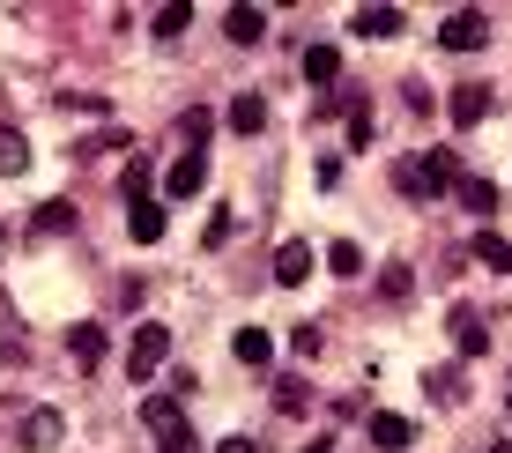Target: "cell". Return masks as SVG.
Instances as JSON below:
<instances>
[{"instance_id":"1","label":"cell","mask_w":512,"mask_h":453,"mask_svg":"<svg viewBox=\"0 0 512 453\" xmlns=\"http://www.w3.org/2000/svg\"><path fill=\"white\" fill-rule=\"evenodd\" d=\"M394 186L409 201H438V194H453L461 186V171H453V149H423V156H409V164L394 171Z\"/></svg>"},{"instance_id":"2","label":"cell","mask_w":512,"mask_h":453,"mask_svg":"<svg viewBox=\"0 0 512 453\" xmlns=\"http://www.w3.org/2000/svg\"><path fill=\"white\" fill-rule=\"evenodd\" d=\"M141 424H149V439L164 453H193V446H201V439H193V424H186V409L171 402V394H149V402H141Z\"/></svg>"},{"instance_id":"3","label":"cell","mask_w":512,"mask_h":453,"mask_svg":"<svg viewBox=\"0 0 512 453\" xmlns=\"http://www.w3.org/2000/svg\"><path fill=\"white\" fill-rule=\"evenodd\" d=\"M164 357H171V327H134V350H127V372H134V387H149L156 372H164Z\"/></svg>"},{"instance_id":"4","label":"cell","mask_w":512,"mask_h":453,"mask_svg":"<svg viewBox=\"0 0 512 453\" xmlns=\"http://www.w3.org/2000/svg\"><path fill=\"white\" fill-rule=\"evenodd\" d=\"M438 45H446V52H475V45H490V15H483V8H453V15H446V30H438Z\"/></svg>"},{"instance_id":"5","label":"cell","mask_w":512,"mask_h":453,"mask_svg":"<svg viewBox=\"0 0 512 453\" xmlns=\"http://www.w3.org/2000/svg\"><path fill=\"white\" fill-rule=\"evenodd\" d=\"M201 186H208V156H201V149H186L179 164L164 171V194H171V201H193Z\"/></svg>"},{"instance_id":"6","label":"cell","mask_w":512,"mask_h":453,"mask_svg":"<svg viewBox=\"0 0 512 453\" xmlns=\"http://www.w3.org/2000/svg\"><path fill=\"white\" fill-rule=\"evenodd\" d=\"M305 275H312V246H305V238H282V253H275V283H282V290H297Z\"/></svg>"},{"instance_id":"7","label":"cell","mask_w":512,"mask_h":453,"mask_svg":"<svg viewBox=\"0 0 512 453\" xmlns=\"http://www.w3.org/2000/svg\"><path fill=\"white\" fill-rule=\"evenodd\" d=\"M446 112H453V127H475V119H490V82H461Z\"/></svg>"},{"instance_id":"8","label":"cell","mask_w":512,"mask_h":453,"mask_svg":"<svg viewBox=\"0 0 512 453\" xmlns=\"http://www.w3.org/2000/svg\"><path fill=\"white\" fill-rule=\"evenodd\" d=\"M364 431H372V446H386V453H401V446L416 439V424H409V416H394V409H379Z\"/></svg>"},{"instance_id":"9","label":"cell","mask_w":512,"mask_h":453,"mask_svg":"<svg viewBox=\"0 0 512 453\" xmlns=\"http://www.w3.org/2000/svg\"><path fill=\"white\" fill-rule=\"evenodd\" d=\"M223 30H231V45H260V38H268V8H231Z\"/></svg>"},{"instance_id":"10","label":"cell","mask_w":512,"mask_h":453,"mask_svg":"<svg viewBox=\"0 0 512 453\" xmlns=\"http://www.w3.org/2000/svg\"><path fill=\"white\" fill-rule=\"evenodd\" d=\"M260 127H268V97H260V90L231 97V134H260Z\"/></svg>"},{"instance_id":"11","label":"cell","mask_w":512,"mask_h":453,"mask_svg":"<svg viewBox=\"0 0 512 453\" xmlns=\"http://www.w3.org/2000/svg\"><path fill=\"white\" fill-rule=\"evenodd\" d=\"M231 357H238V364H268V357H275V335H268V327H238V335H231Z\"/></svg>"},{"instance_id":"12","label":"cell","mask_w":512,"mask_h":453,"mask_svg":"<svg viewBox=\"0 0 512 453\" xmlns=\"http://www.w3.org/2000/svg\"><path fill=\"white\" fill-rule=\"evenodd\" d=\"M67 350H75L82 372H97L104 364V327H67Z\"/></svg>"},{"instance_id":"13","label":"cell","mask_w":512,"mask_h":453,"mask_svg":"<svg viewBox=\"0 0 512 453\" xmlns=\"http://www.w3.org/2000/svg\"><path fill=\"white\" fill-rule=\"evenodd\" d=\"M349 30H364V38H401L409 23H401V8H357V23H349Z\"/></svg>"},{"instance_id":"14","label":"cell","mask_w":512,"mask_h":453,"mask_svg":"<svg viewBox=\"0 0 512 453\" xmlns=\"http://www.w3.org/2000/svg\"><path fill=\"white\" fill-rule=\"evenodd\" d=\"M305 82H320V90L342 82V52H334V45H305Z\"/></svg>"},{"instance_id":"15","label":"cell","mask_w":512,"mask_h":453,"mask_svg":"<svg viewBox=\"0 0 512 453\" xmlns=\"http://www.w3.org/2000/svg\"><path fill=\"white\" fill-rule=\"evenodd\" d=\"M60 431H67L60 409H30L23 416V446H60Z\"/></svg>"},{"instance_id":"16","label":"cell","mask_w":512,"mask_h":453,"mask_svg":"<svg viewBox=\"0 0 512 453\" xmlns=\"http://www.w3.org/2000/svg\"><path fill=\"white\" fill-rule=\"evenodd\" d=\"M23 171H30V142L15 127H0V179H23Z\"/></svg>"},{"instance_id":"17","label":"cell","mask_w":512,"mask_h":453,"mask_svg":"<svg viewBox=\"0 0 512 453\" xmlns=\"http://www.w3.org/2000/svg\"><path fill=\"white\" fill-rule=\"evenodd\" d=\"M127 231H134V246H156V238H164V208H156V201H134Z\"/></svg>"},{"instance_id":"18","label":"cell","mask_w":512,"mask_h":453,"mask_svg":"<svg viewBox=\"0 0 512 453\" xmlns=\"http://www.w3.org/2000/svg\"><path fill=\"white\" fill-rule=\"evenodd\" d=\"M453 201H461L468 216H490V208H498V186H490V179H461V186H453Z\"/></svg>"},{"instance_id":"19","label":"cell","mask_w":512,"mask_h":453,"mask_svg":"<svg viewBox=\"0 0 512 453\" xmlns=\"http://www.w3.org/2000/svg\"><path fill=\"white\" fill-rule=\"evenodd\" d=\"M342 112H349V149H372V104L349 90V97H342Z\"/></svg>"},{"instance_id":"20","label":"cell","mask_w":512,"mask_h":453,"mask_svg":"<svg viewBox=\"0 0 512 453\" xmlns=\"http://www.w3.org/2000/svg\"><path fill=\"white\" fill-rule=\"evenodd\" d=\"M475 260H483V268H505V275H512V238H498V231H475Z\"/></svg>"},{"instance_id":"21","label":"cell","mask_w":512,"mask_h":453,"mask_svg":"<svg viewBox=\"0 0 512 453\" xmlns=\"http://www.w3.org/2000/svg\"><path fill=\"white\" fill-rule=\"evenodd\" d=\"M453 335H461V350H468V357H483V350H490V335H483V320H475V312H468V305H461V312H453Z\"/></svg>"},{"instance_id":"22","label":"cell","mask_w":512,"mask_h":453,"mask_svg":"<svg viewBox=\"0 0 512 453\" xmlns=\"http://www.w3.org/2000/svg\"><path fill=\"white\" fill-rule=\"evenodd\" d=\"M38 231H75V201H38Z\"/></svg>"},{"instance_id":"23","label":"cell","mask_w":512,"mask_h":453,"mask_svg":"<svg viewBox=\"0 0 512 453\" xmlns=\"http://www.w3.org/2000/svg\"><path fill=\"white\" fill-rule=\"evenodd\" d=\"M327 268H334V275H364V246H349V238H334Z\"/></svg>"},{"instance_id":"24","label":"cell","mask_w":512,"mask_h":453,"mask_svg":"<svg viewBox=\"0 0 512 453\" xmlns=\"http://www.w3.org/2000/svg\"><path fill=\"white\" fill-rule=\"evenodd\" d=\"M186 23H193V8H186V0H171V8H156V38H179Z\"/></svg>"},{"instance_id":"25","label":"cell","mask_w":512,"mask_h":453,"mask_svg":"<svg viewBox=\"0 0 512 453\" xmlns=\"http://www.w3.org/2000/svg\"><path fill=\"white\" fill-rule=\"evenodd\" d=\"M423 387H431V402H461V394H468V379H461V372H431Z\"/></svg>"},{"instance_id":"26","label":"cell","mask_w":512,"mask_h":453,"mask_svg":"<svg viewBox=\"0 0 512 453\" xmlns=\"http://www.w3.org/2000/svg\"><path fill=\"white\" fill-rule=\"evenodd\" d=\"M119 186H127V201H149V156H134V164H127V179H119Z\"/></svg>"},{"instance_id":"27","label":"cell","mask_w":512,"mask_h":453,"mask_svg":"<svg viewBox=\"0 0 512 453\" xmlns=\"http://www.w3.org/2000/svg\"><path fill=\"white\" fill-rule=\"evenodd\" d=\"M379 290H386V298H409V290H416V275H409V268H401V260H394V268L379 275Z\"/></svg>"},{"instance_id":"28","label":"cell","mask_w":512,"mask_h":453,"mask_svg":"<svg viewBox=\"0 0 512 453\" xmlns=\"http://www.w3.org/2000/svg\"><path fill=\"white\" fill-rule=\"evenodd\" d=\"M275 387H282V394H275L282 409H305V402H312V394H305V379H275Z\"/></svg>"},{"instance_id":"29","label":"cell","mask_w":512,"mask_h":453,"mask_svg":"<svg viewBox=\"0 0 512 453\" xmlns=\"http://www.w3.org/2000/svg\"><path fill=\"white\" fill-rule=\"evenodd\" d=\"M216 453H253V439H223Z\"/></svg>"},{"instance_id":"30","label":"cell","mask_w":512,"mask_h":453,"mask_svg":"<svg viewBox=\"0 0 512 453\" xmlns=\"http://www.w3.org/2000/svg\"><path fill=\"white\" fill-rule=\"evenodd\" d=\"M305 453H334V439H320V446H305Z\"/></svg>"},{"instance_id":"31","label":"cell","mask_w":512,"mask_h":453,"mask_svg":"<svg viewBox=\"0 0 512 453\" xmlns=\"http://www.w3.org/2000/svg\"><path fill=\"white\" fill-rule=\"evenodd\" d=\"M490 453H512V446H490Z\"/></svg>"},{"instance_id":"32","label":"cell","mask_w":512,"mask_h":453,"mask_svg":"<svg viewBox=\"0 0 512 453\" xmlns=\"http://www.w3.org/2000/svg\"><path fill=\"white\" fill-rule=\"evenodd\" d=\"M0 238H8V231H0Z\"/></svg>"}]
</instances>
